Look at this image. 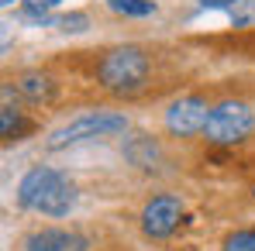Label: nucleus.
I'll return each instance as SVG.
<instances>
[{
	"label": "nucleus",
	"mask_w": 255,
	"mask_h": 251,
	"mask_svg": "<svg viewBox=\"0 0 255 251\" xmlns=\"http://www.w3.org/2000/svg\"><path fill=\"white\" fill-rule=\"evenodd\" d=\"M17 203L24 210L48 213V217H66L76 207V186L62 172L38 166L17 182Z\"/></svg>",
	"instance_id": "f257e3e1"
},
{
	"label": "nucleus",
	"mask_w": 255,
	"mask_h": 251,
	"mask_svg": "<svg viewBox=\"0 0 255 251\" xmlns=\"http://www.w3.org/2000/svg\"><path fill=\"white\" fill-rule=\"evenodd\" d=\"M128 131V117L125 114H114V110H90L83 117L62 124L59 131L48 134V148L52 152H62V148H73L80 141H93V138H114V134H125Z\"/></svg>",
	"instance_id": "f03ea898"
},
{
	"label": "nucleus",
	"mask_w": 255,
	"mask_h": 251,
	"mask_svg": "<svg viewBox=\"0 0 255 251\" xmlns=\"http://www.w3.org/2000/svg\"><path fill=\"white\" fill-rule=\"evenodd\" d=\"M97 76H100L104 89H111V93H138L141 83H145V76H148V59L134 45L114 48V52L104 55Z\"/></svg>",
	"instance_id": "7ed1b4c3"
},
{
	"label": "nucleus",
	"mask_w": 255,
	"mask_h": 251,
	"mask_svg": "<svg viewBox=\"0 0 255 251\" xmlns=\"http://www.w3.org/2000/svg\"><path fill=\"white\" fill-rule=\"evenodd\" d=\"M252 127H255V114L242 100H224V103H217L211 110L204 138L211 145H238L242 138H249Z\"/></svg>",
	"instance_id": "20e7f679"
},
{
	"label": "nucleus",
	"mask_w": 255,
	"mask_h": 251,
	"mask_svg": "<svg viewBox=\"0 0 255 251\" xmlns=\"http://www.w3.org/2000/svg\"><path fill=\"white\" fill-rule=\"evenodd\" d=\"M179 217H183V203L176 196H155L141 210V231L148 238L162 241V238H169L172 231L179 227Z\"/></svg>",
	"instance_id": "39448f33"
},
{
	"label": "nucleus",
	"mask_w": 255,
	"mask_h": 251,
	"mask_svg": "<svg viewBox=\"0 0 255 251\" xmlns=\"http://www.w3.org/2000/svg\"><path fill=\"white\" fill-rule=\"evenodd\" d=\"M207 117H211V107L200 96H183V100H176L169 110H166V127H169L172 134H179V138L204 134Z\"/></svg>",
	"instance_id": "423d86ee"
},
{
	"label": "nucleus",
	"mask_w": 255,
	"mask_h": 251,
	"mask_svg": "<svg viewBox=\"0 0 255 251\" xmlns=\"http://www.w3.org/2000/svg\"><path fill=\"white\" fill-rule=\"evenodd\" d=\"M86 248H90V241L80 231H62V227L38 231L24 241V251H86Z\"/></svg>",
	"instance_id": "0eeeda50"
},
{
	"label": "nucleus",
	"mask_w": 255,
	"mask_h": 251,
	"mask_svg": "<svg viewBox=\"0 0 255 251\" xmlns=\"http://www.w3.org/2000/svg\"><path fill=\"white\" fill-rule=\"evenodd\" d=\"M17 89L31 100V103H42V100H52V80L45 73H24Z\"/></svg>",
	"instance_id": "6e6552de"
},
{
	"label": "nucleus",
	"mask_w": 255,
	"mask_h": 251,
	"mask_svg": "<svg viewBox=\"0 0 255 251\" xmlns=\"http://www.w3.org/2000/svg\"><path fill=\"white\" fill-rule=\"evenodd\" d=\"M125 155L134 162V166L152 168V166H155V159H159V148H155L152 138H134V141H128V145H125Z\"/></svg>",
	"instance_id": "1a4fd4ad"
},
{
	"label": "nucleus",
	"mask_w": 255,
	"mask_h": 251,
	"mask_svg": "<svg viewBox=\"0 0 255 251\" xmlns=\"http://www.w3.org/2000/svg\"><path fill=\"white\" fill-rule=\"evenodd\" d=\"M107 7L114 14H125V17H148V14H155L152 0H107Z\"/></svg>",
	"instance_id": "9d476101"
},
{
	"label": "nucleus",
	"mask_w": 255,
	"mask_h": 251,
	"mask_svg": "<svg viewBox=\"0 0 255 251\" xmlns=\"http://www.w3.org/2000/svg\"><path fill=\"white\" fill-rule=\"evenodd\" d=\"M24 131V121H21V114L10 107V100H3V107H0V134L10 141V138H17Z\"/></svg>",
	"instance_id": "9b49d317"
},
{
	"label": "nucleus",
	"mask_w": 255,
	"mask_h": 251,
	"mask_svg": "<svg viewBox=\"0 0 255 251\" xmlns=\"http://www.w3.org/2000/svg\"><path fill=\"white\" fill-rule=\"evenodd\" d=\"M224 251H255V231H238L224 241Z\"/></svg>",
	"instance_id": "f8f14e48"
},
{
	"label": "nucleus",
	"mask_w": 255,
	"mask_h": 251,
	"mask_svg": "<svg viewBox=\"0 0 255 251\" xmlns=\"http://www.w3.org/2000/svg\"><path fill=\"white\" fill-rule=\"evenodd\" d=\"M86 24H90V21H86V14H80V10L55 17V28H59V31H86Z\"/></svg>",
	"instance_id": "ddd939ff"
},
{
	"label": "nucleus",
	"mask_w": 255,
	"mask_h": 251,
	"mask_svg": "<svg viewBox=\"0 0 255 251\" xmlns=\"http://www.w3.org/2000/svg\"><path fill=\"white\" fill-rule=\"evenodd\" d=\"M24 14H48L52 7H59V0H21Z\"/></svg>",
	"instance_id": "4468645a"
},
{
	"label": "nucleus",
	"mask_w": 255,
	"mask_h": 251,
	"mask_svg": "<svg viewBox=\"0 0 255 251\" xmlns=\"http://www.w3.org/2000/svg\"><path fill=\"white\" fill-rule=\"evenodd\" d=\"M0 3H3V7H10V3H14V0H0Z\"/></svg>",
	"instance_id": "2eb2a0df"
}]
</instances>
